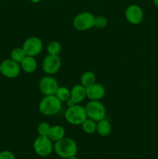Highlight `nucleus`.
<instances>
[{"instance_id": "1", "label": "nucleus", "mask_w": 158, "mask_h": 159, "mask_svg": "<svg viewBox=\"0 0 158 159\" xmlns=\"http://www.w3.org/2000/svg\"><path fill=\"white\" fill-rule=\"evenodd\" d=\"M54 151L60 158L68 159L77 155V143L71 138L64 137L61 140L54 143Z\"/></svg>"}, {"instance_id": "2", "label": "nucleus", "mask_w": 158, "mask_h": 159, "mask_svg": "<svg viewBox=\"0 0 158 159\" xmlns=\"http://www.w3.org/2000/svg\"><path fill=\"white\" fill-rule=\"evenodd\" d=\"M62 108V102L57 99L55 95L44 96L39 103L38 109L41 114L46 116L56 115Z\"/></svg>"}, {"instance_id": "3", "label": "nucleus", "mask_w": 158, "mask_h": 159, "mask_svg": "<svg viewBox=\"0 0 158 159\" xmlns=\"http://www.w3.org/2000/svg\"><path fill=\"white\" fill-rule=\"evenodd\" d=\"M67 122L73 126L81 125L82 123L88 118L85 108L80 104H75L69 107L64 113Z\"/></svg>"}, {"instance_id": "4", "label": "nucleus", "mask_w": 158, "mask_h": 159, "mask_svg": "<svg viewBox=\"0 0 158 159\" xmlns=\"http://www.w3.org/2000/svg\"><path fill=\"white\" fill-rule=\"evenodd\" d=\"M85 108L88 118L96 122L105 119L106 116V109L100 100H90Z\"/></svg>"}, {"instance_id": "5", "label": "nucleus", "mask_w": 158, "mask_h": 159, "mask_svg": "<svg viewBox=\"0 0 158 159\" xmlns=\"http://www.w3.org/2000/svg\"><path fill=\"white\" fill-rule=\"evenodd\" d=\"M94 16L90 12H81L75 16L73 20V26L77 31L84 32L94 27Z\"/></svg>"}, {"instance_id": "6", "label": "nucleus", "mask_w": 158, "mask_h": 159, "mask_svg": "<svg viewBox=\"0 0 158 159\" xmlns=\"http://www.w3.org/2000/svg\"><path fill=\"white\" fill-rule=\"evenodd\" d=\"M33 148L37 155L40 157H47L54 151V142L47 136L39 135L34 140Z\"/></svg>"}, {"instance_id": "7", "label": "nucleus", "mask_w": 158, "mask_h": 159, "mask_svg": "<svg viewBox=\"0 0 158 159\" xmlns=\"http://www.w3.org/2000/svg\"><path fill=\"white\" fill-rule=\"evenodd\" d=\"M22 48H23L26 55L36 57L41 53L43 43L40 37L33 36L25 40Z\"/></svg>"}, {"instance_id": "8", "label": "nucleus", "mask_w": 158, "mask_h": 159, "mask_svg": "<svg viewBox=\"0 0 158 159\" xmlns=\"http://www.w3.org/2000/svg\"><path fill=\"white\" fill-rule=\"evenodd\" d=\"M39 89L43 96L55 95L59 87L58 82L53 75L43 76L39 81Z\"/></svg>"}, {"instance_id": "9", "label": "nucleus", "mask_w": 158, "mask_h": 159, "mask_svg": "<svg viewBox=\"0 0 158 159\" xmlns=\"http://www.w3.org/2000/svg\"><path fill=\"white\" fill-rule=\"evenodd\" d=\"M61 68V59L59 55L47 54L43 58L42 63L43 71L48 75H54L60 71Z\"/></svg>"}, {"instance_id": "10", "label": "nucleus", "mask_w": 158, "mask_h": 159, "mask_svg": "<svg viewBox=\"0 0 158 159\" xmlns=\"http://www.w3.org/2000/svg\"><path fill=\"white\" fill-rule=\"evenodd\" d=\"M0 68H1V74L4 77L11 79L18 77L21 71L20 64L14 61L11 58L2 61L0 64Z\"/></svg>"}, {"instance_id": "11", "label": "nucleus", "mask_w": 158, "mask_h": 159, "mask_svg": "<svg viewBox=\"0 0 158 159\" xmlns=\"http://www.w3.org/2000/svg\"><path fill=\"white\" fill-rule=\"evenodd\" d=\"M125 18L130 24L139 25L143 20V10L138 5H129L125 10Z\"/></svg>"}, {"instance_id": "12", "label": "nucleus", "mask_w": 158, "mask_h": 159, "mask_svg": "<svg viewBox=\"0 0 158 159\" xmlns=\"http://www.w3.org/2000/svg\"><path fill=\"white\" fill-rule=\"evenodd\" d=\"M105 95V89L100 83H94L86 88V96L89 100H101Z\"/></svg>"}, {"instance_id": "13", "label": "nucleus", "mask_w": 158, "mask_h": 159, "mask_svg": "<svg viewBox=\"0 0 158 159\" xmlns=\"http://www.w3.org/2000/svg\"><path fill=\"white\" fill-rule=\"evenodd\" d=\"M87 98L86 88L81 84L74 85L71 89V99L76 104H80Z\"/></svg>"}, {"instance_id": "14", "label": "nucleus", "mask_w": 158, "mask_h": 159, "mask_svg": "<svg viewBox=\"0 0 158 159\" xmlns=\"http://www.w3.org/2000/svg\"><path fill=\"white\" fill-rule=\"evenodd\" d=\"M20 65L21 69L26 74H32L37 68V60L35 59V57L31 56L26 55Z\"/></svg>"}, {"instance_id": "15", "label": "nucleus", "mask_w": 158, "mask_h": 159, "mask_svg": "<svg viewBox=\"0 0 158 159\" xmlns=\"http://www.w3.org/2000/svg\"><path fill=\"white\" fill-rule=\"evenodd\" d=\"M47 137L54 143L57 142L65 137L64 128L60 125L51 126Z\"/></svg>"}, {"instance_id": "16", "label": "nucleus", "mask_w": 158, "mask_h": 159, "mask_svg": "<svg viewBox=\"0 0 158 159\" xmlns=\"http://www.w3.org/2000/svg\"><path fill=\"white\" fill-rule=\"evenodd\" d=\"M112 125L109 121L103 119L97 122L96 133L101 137H107L111 134Z\"/></svg>"}, {"instance_id": "17", "label": "nucleus", "mask_w": 158, "mask_h": 159, "mask_svg": "<svg viewBox=\"0 0 158 159\" xmlns=\"http://www.w3.org/2000/svg\"><path fill=\"white\" fill-rule=\"evenodd\" d=\"M95 75L91 71H85L82 73L81 76V85H82L85 88L95 83Z\"/></svg>"}, {"instance_id": "18", "label": "nucleus", "mask_w": 158, "mask_h": 159, "mask_svg": "<svg viewBox=\"0 0 158 159\" xmlns=\"http://www.w3.org/2000/svg\"><path fill=\"white\" fill-rule=\"evenodd\" d=\"M81 129L85 134H92L96 132V127H97V122L90 118H87L85 121L81 124Z\"/></svg>"}, {"instance_id": "19", "label": "nucleus", "mask_w": 158, "mask_h": 159, "mask_svg": "<svg viewBox=\"0 0 158 159\" xmlns=\"http://www.w3.org/2000/svg\"><path fill=\"white\" fill-rule=\"evenodd\" d=\"M55 96L61 102H64L71 98V89L65 86H59L56 91Z\"/></svg>"}, {"instance_id": "20", "label": "nucleus", "mask_w": 158, "mask_h": 159, "mask_svg": "<svg viewBox=\"0 0 158 159\" xmlns=\"http://www.w3.org/2000/svg\"><path fill=\"white\" fill-rule=\"evenodd\" d=\"M46 51L48 54L51 55H59L62 51V45L57 40L50 41L46 46Z\"/></svg>"}, {"instance_id": "21", "label": "nucleus", "mask_w": 158, "mask_h": 159, "mask_svg": "<svg viewBox=\"0 0 158 159\" xmlns=\"http://www.w3.org/2000/svg\"><path fill=\"white\" fill-rule=\"evenodd\" d=\"M26 56V54L23 48H20V47L15 48L10 53V58L19 64L21 63V61L24 59Z\"/></svg>"}, {"instance_id": "22", "label": "nucleus", "mask_w": 158, "mask_h": 159, "mask_svg": "<svg viewBox=\"0 0 158 159\" xmlns=\"http://www.w3.org/2000/svg\"><path fill=\"white\" fill-rule=\"evenodd\" d=\"M108 25V20L104 16H94V27L97 28V29H103V28L106 27Z\"/></svg>"}, {"instance_id": "23", "label": "nucleus", "mask_w": 158, "mask_h": 159, "mask_svg": "<svg viewBox=\"0 0 158 159\" xmlns=\"http://www.w3.org/2000/svg\"><path fill=\"white\" fill-rule=\"evenodd\" d=\"M51 126L47 122H41L37 127V133L40 136H48Z\"/></svg>"}, {"instance_id": "24", "label": "nucleus", "mask_w": 158, "mask_h": 159, "mask_svg": "<svg viewBox=\"0 0 158 159\" xmlns=\"http://www.w3.org/2000/svg\"><path fill=\"white\" fill-rule=\"evenodd\" d=\"M0 159H16L15 155L10 151H2L0 152Z\"/></svg>"}, {"instance_id": "25", "label": "nucleus", "mask_w": 158, "mask_h": 159, "mask_svg": "<svg viewBox=\"0 0 158 159\" xmlns=\"http://www.w3.org/2000/svg\"><path fill=\"white\" fill-rule=\"evenodd\" d=\"M65 102H67V105H68V107H72V106L75 105V104H76L75 102H74V101H73L72 99H71V98H70V99H68V100H67Z\"/></svg>"}, {"instance_id": "26", "label": "nucleus", "mask_w": 158, "mask_h": 159, "mask_svg": "<svg viewBox=\"0 0 158 159\" xmlns=\"http://www.w3.org/2000/svg\"><path fill=\"white\" fill-rule=\"evenodd\" d=\"M32 3H39L42 1V0H29Z\"/></svg>"}, {"instance_id": "27", "label": "nucleus", "mask_w": 158, "mask_h": 159, "mask_svg": "<svg viewBox=\"0 0 158 159\" xmlns=\"http://www.w3.org/2000/svg\"><path fill=\"white\" fill-rule=\"evenodd\" d=\"M153 5H154L156 7L158 8V0H153Z\"/></svg>"}, {"instance_id": "28", "label": "nucleus", "mask_w": 158, "mask_h": 159, "mask_svg": "<svg viewBox=\"0 0 158 159\" xmlns=\"http://www.w3.org/2000/svg\"><path fill=\"white\" fill-rule=\"evenodd\" d=\"M68 159H78V158H77L76 156H74V157H71V158H68Z\"/></svg>"}, {"instance_id": "29", "label": "nucleus", "mask_w": 158, "mask_h": 159, "mask_svg": "<svg viewBox=\"0 0 158 159\" xmlns=\"http://www.w3.org/2000/svg\"><path fill=\"white\" fill-rule=\"evenodd\" d=\"M0 74H1V68H0Z\"/></svg>"}, {"instance_id": "30", "label": "nucleus", "mask_w": 158, "mask_h": 159, "mask_svg": "<svg viewBox=\"0 0 158 159\" xmlns=\"http://www.w3.org/2000/svg\"><path fill=\"white\" fill-rule=\"evenodd\" d=\"M0 1H1V0H0Z\"/></svg>"}]
</instances>
